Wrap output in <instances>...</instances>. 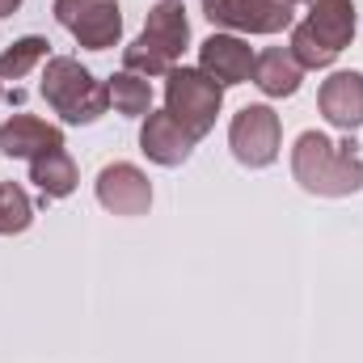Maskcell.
<instances>
[{
  "label": "cell",
  "instance_id": "e0dca14e",
  "mask_svg": "<svg viewBox=\"0 0 363 363\" xmlns=\"http://www.w3.org/2000/svg\"><path fill=\"white\" fill-rule=\"evenodd\" d=\"M106 89H110L114 114H123V118H144L152 110V85L144 77H135V72H114L106 81Z\"/></svg>",
  "mask_w": 363,
  "mask_h": 363
},
{
  "label": "cell",
  "instance_id": "9a60e30c",
  "mask_svg": "<svg viewBox=\"0 0 363 363\" xmlns=\"http://www.w3.org/2000/svg\"><path fill=\"white\" fill-rule=\"evenodd\" d=\"M30 182L43 190V199H68V194L77 190L81 174H77V161H72L64 148H55V152L30 161Z\"/></svg>",
  "mask_w": 363,
  "mask_h": 363
},
{
  "label": "cell",
  "instance_id": "5bb4252c",
  "mask_svg": "<svg viewBox=\"0 0 363 363\" xmlns=\"http://www.w3.org/2000/svg\"><path fill=\"white\" fill-rule=\"evenodd\" d=\"M300 81H304V68L296 64V55L287 47H267L254 60V85L267 97H291V93H300Z\"/></svg>",
  "mask_w": 363,
  "mask_h": 363
},
{
  "label": "cell",
  "instance_id": "8fae6325",
  "mask_svg": "<svg viewBox=\"0 0 363 363\" xmlns=\"http://www.w3.org/2000/svg\"><path fill=\"white\" fill-rule=\"evenodd\" d=\"M64 148V127L38 118V114H13L0 123V152L9 161H34Z\"/></svg>",
  "mask_w": 363,
  "mask_h": 363
},
{
  "label": "cell",
  "instance_id": "52a82bcc",
  "mask_svg": "<svg viewBox=\"0 0 363 363\" xmlns=\"http://www.w3.org/2000/svg\"><path fill=\"white\" fill-rule=\"evenodd\" d=\"M203 17L228 34H283L291 30V0H203Z\"/></svg>",
  "mask_w": 363,
  "mask_h": 363
},
{
  "label": "cell",
  "instance_id": "ffe728a7",
  "mask_svg": "<svg viewBox=\"0 0 363 363\" xmlns=\"http://www.w3.org/2000/svg\"><path fill=\"white\" fill-rule=\"evenodd\" d=\"M291 4H313V0H291Z\"/></svg>",
  "mask_w": 363,
  "mask_h": 363
},
{
  "label": "cell",
  "instance_id": "6da1fadb",
  "mask_svg": "<svg viewBox=\"0 0 363 363\" xmlns=\"http://www.w3.org/2000/svg\"><path fill=\"white\" fill-rule=\"evenodd\" d=\"M359 144L347 135L334 144L321 131H300L291 144V178L300 182L308 194L321 199H347L363 190V157L355 152Z\"/></svg>",
  "mask_w": 363,
  "mask_h": 363
},
{
  "label": "cell",
  "instance_id": "4fadbf2b",
  "mask_svg": "<svg viewBox=\"0 0 363 363\" xmlns=\"http://www.w3.org/2000/svg\"><path fill=\"white\" fill-rule=\"evenodd\" d=\"M148 47H157L169 64H178L182 51L190 47V21H186V9L182 0H157L148 9V21H144V34H140Z\"/></svg>",
  "mask_w": 363,
  "mask_h": 363
},
{
  "label": "cell",
  "instance_id": "ac0fdd59",
  "mask_svg": "<svg viewBox=\"0 0 363 363\" xmlns=\"http://www.w3.org/2000/svg\"><path fill=\"white\" fill-rule=\"evenodd\" d=\"M34 224V203L17 182H0V237H21Z\"/></svg>",
  "mask_w": 363,
  "mask_h": 363
},
{
  "label": "cell",
  "instance_id": "7c38bea8",
  "mask_svg": "<svg viewBox=\"0 0 363 363\" xmlns=\"http://www.w3.org/2000/svg\"><path fill=\"white\" fill-rule=\"evenodd\" d=\"M317 106L325 123L355 135L363 127V72H330L317 89Z\"/></svg>",
  "mask_w": 363,
  "mask_h": 363
},
{
  "label": "cell",
  "instance_id": "277c9868",
  "mask_svg": "<svg viewBox=\"0 0 363 363\" xmlns=\"http://www.w3.org/2000/svg\"><path fill=\"white\" fill-rule=\"evenodd\" d=\"M224 106V85L211 81L203 68H186L178 64L165 77V110L182 123V131H190L194 140H203L216 127V114Z\"/></svg>",
  "mask_w": 363,
  "mask_h": 363
},
{
  "label": "cell",
  "instance_id": "7a4b0ae2",
  "mask_svg": "<svg viewBox=\"0 0 363 363\" xmlns=\"http://www.w3.org/2000/svg\"><path fill=\"white\" fill-rule=\"evenodd\" d=\"M351 43H355V4L351 0H313L308 17L300 26H291L287 51L296 55V64L304 72H317V68H330Z\"/></svg>",
  "mask_w": 363,
  "mask_h": 363
},
{
  "label": "cell",
  "instance_id": "44dd1931",
  "mask_svg": "<svg viewBox=\"0 0 363 363\" xmlns=\"http://www.w3.org/2000/svg\"><path fill=\"white\" fill-rule=\"evenodd\" d=\"M0 97H4V81H0Z\"/></svg>",
  "mask_w": 363,
  "mask_h": 363
},
{
  "label": "cell",
  "instance_id": "9c48e42d",
  "mask_svg": "<svg viewBox=\"0 0 363 363\" xmlns=\"http://www.w3.org/2000/svg\"><path fill=\"white\" fill-rule=\"evenodd\" d=\"M254 60L258 55H254V47L241 34H211V38L199 43V68L211 81H220L224 89L254 81Z\"/></svg>",
  "mask_w": 363,
  "mask_h": 363
},
{
  "label": "cell",
  "instance_id": "ba28073f",
  "mask_svg": "<svg viewBox=\"0 0 363 363\" xmlns=\"http://www.w3.org/2000/svg\"><path fill=\"white\" fill-rule=\"evenodd\" d=\"M93 190H97V203L110 216L135 220V216H148V207H152V182H148V174L140 165H131V161L106 165L97 174V182H93Z\"/></svg>",
  "mask_w": 363,
  "mask_h": 363
},
{
  "label": "cell",
  "instance_id": "d6986e66",
  "mask_svg": "<svg viewBox=\"0 0 363 363\" xmlns=\"http://www.w3.org/2000/svg\"><path fill=\"white\" fill-rule=\"evenodd\" d=\"M21 9V0H0V17H9V13H17Z\"/></svg>",
  "mask_w": 363,
  "mask_h": 363
},
{
  "label": "cell",
  "instance_id": "30bf717a",
  "mask_svg": "<svg viewBox=\"0 0 363 363\" xmlns=\"http://www.w3.org/2000/svg\"><path fill=\"white\" fill-rule=\"evenodd\" d=\"M194 135L182 131V123L169 110H148L144 123H140V152L152 161V165H165V169H178L190 161L194 152Z\"/></svg>",
  "mask_w": 363,
  "mask_h": 363
},
{
  "label": "cell",
  "instance_id": "8992f818",
  "mask_svg": "<svg viewBox=\"0 0 363 363\" xmlns=\"http://www.w3.org/2000/svg\"><path fill=\"white\" fill-rule=\"evenodd\" d=\"M283 144V123L271 106H245L228 123V148L245 169H267L279 157Z\"/></svg>",
  "mask_w": 363,
  "mask_h": 363
},
{
  "label": "cell",
  "instance_id": "3957f363",
  "mask_svg": "<svg viewBox=\"0 0 363 363\" xmlns=\"http://www.w3.org/2000/svg\"><path fill=\"white\" fill-rule=\"evenodd\" d=\"M43 101L72 127H89L110 110V89L72 55H51L43 68Z\"/></svg>",
  "mask_w": 363,
  "mask_h": 363
},
{
  "label": "cell",
  "instance_id": "2e32d148",
  "mask_svg": "<svg viewBox=\"0 0 363 363\" xmlns=\"http://www.w3.org/2000/svg\"><path fill=\"white\" fill-rule=\"evenodd\" d=\"M47 60H51V43L43 34H26V38L9 43L0 51V81H21V77H30Z\"/></svg>",
  "mask_w": 363,
  "mask_h": 363
},
{
  "label": "cell",
  "instance_id": "5b68a950",
  "mask_svg": "<svg viewBox=\"0 0 363 363\" xmlns=\"http://www.w3.org/2000/svg\"><path fill=\"white\" fill-rule=\"evenodd\" d=\"M51 13L77 38V47H85V51H110L123 38L118 0H55Z\"/></svg>",
  "mask_w": 363,
  "mask_h": 363
}]
</instances>
